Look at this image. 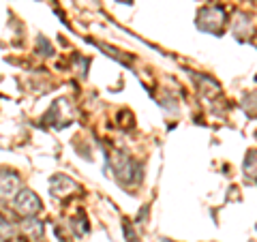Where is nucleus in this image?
I'll return each mask as SVG.
<instances>
[{
    "instance_id": "obj_4",
    "label": "nucleus",
    "mask_w": 257,
    "mask_h": 242,
    "mask_svg": "<svg viewBox=\"0 0 257 242\" xmlns=\"http://www.w3.org/2000/svg\"><path fill=\"white\" fill-rule=\"evenodd\" d=\"M50 189H52L54 197H67V195H71V193L77 189V184L71 180L69 176L58 174V176H54V178L50 180Z\"/></svg>"
},
{
    "instance_id": "obj_2",
    "label": "nucleus",
    "mask_w": 257,
    "mask_h": 242,
    "mask_svg": "<svg viewBox=\"0 0 257 242\" xmlns=\"http://www.w3.org/2000/svg\"><path fill=\"white\" fill-rule=\"evenodd\" d=\"M41 199H39V195L35 191H30V189H22L18 193V197H15V210H18L22 216H37L39 212H41Z\"/></svg>"
},
{
    "instance_id": "obj_3",
    "label": "nucleus",
    "mask_w": 257,
    "mask_h": 242,
    "mask_svg": "<svg viewBox=\"0 0 257 242\" xmlns=\"http://www.w3.org/2000/svg\"><path fill=\"white\" fill-rule=\"evenodd\" d=\"M20 189V176L11 169H0V197L9 199Z\"/></svg>"
},
{
    "instance_id": "obj_6",
    "label": "nucleus",
    "mask_w": 257,
    "mask_h": 242,
    "mask_svg": "<svg viewBox=\"0 0 257 242\" xmlns=\"http://www.w3.org/2000/svg\"><path fill=\"white\" fill-rule=\"evenodd\" d=\"M24 231H28L35 240L43 236V227H41V223H37V221H24Z\"/></svg>"
},
{
    "instance_id": "obj_5",
    "label": "nucleus",
    "mask_w": 257,
    "mask_h": 242,
    "mask_svg": "<svg viewBox=\"0 0 257 242\" xmlns=\"http://www.w3.org/2000/svg\"><path fill=\"white\" fill-rule=\"evenodd\" d=\"M244 174L248 180H257V150H251L244 159Z\"/></svg>"
},
{
    "instance_id": "obj_1",
    "label": "nucleus",
    "mask_w": 257,
    "mask_h": 242,
    "mask_svg": "<svg viewBox=\"0 0 257 242\" xmlns=\"http://www.w3.org/2000/svg\"><path fill=\"white\" fill-rule=\"evenodd\" d=\"M225 20H227V15H225L223 11V7L219 5H208L204 7V9H199L197 11V28L199 30H204V32H221L223 26H225Z\"/></svg>"
}]
</instances>
